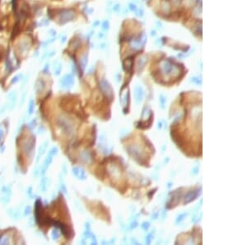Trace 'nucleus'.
<instances>
[{"label":"nucleus","instance_id":"f257e3e1","mask_svg":"<svg viewBox=\"0 0 247 245\" xmlns=\"http://www.w3.org/2000/svg\"><path fill=\"white\" fill-rule=\"evenodd\" d=\"M57 125L62 132L67 135H71L74 132V123L73 120L65 115L59 116L57 119Z\"/></svg>","mask_w":247,"mask_h":245},{"label":"nucleus","instance_id":"f03ea898","mask_svg":"<svg viewBox=\"0 0 247 245\" xmlns=\"http://www.w3.org/2000/svg\"><path fill=\"white\" fill-rule=\"evenodd\" d=\"M57 153H58V148H57V147H53V148H52L49 151L48 155L46 156V158H45V159H44V163H43L42 166H41V175H44V173H46V171L48 170L50 165L51 164L52 161H53V158H54V157L57 154Z\"/></svg>","mask_w":247,"mask_h":245},{"label":"nucleus","instance_id":"7ed1b4c3","mask_svg":"<svg viewBox=\"0 0 247 245\" xmlns=\"http://www.w3.org/2000/svg\"><path fill=\"white\" fill-rule=\"evenodd\" d=\"M35 144H36V139L34 137L28 138L25 141H23L22 148L24 154H26V155H29L33 150Z\"/></svg>","mask_w":247,"mask_h":245},{"label":"nucleus","instance_id":"20e7f679","mask_svg":"<svg viewBox=\"0 0 247 245\" xmlns=\"http://www.w3.org/2000/svg\"><path fill=\"white\" fill-rule=\"evenodd\" d=\"M82 244H96L97 242L94 234H92L90 230H86L84 234V237L82 239Z\"/></svg>","mask_w":247,"mask_h":245},{"label":"nucleus","instance_id":"39448f33","mask_svg":"<svg viewBox=\"0 0 247 245\" xmlns=\"http://www.w3.org/2000/svg\"><path fill=\"white\" fill-rule=\"evenodd\" d=\"M101 88L102 89V92L106 94V96L108 98H110L111 100H112V98H113V91H112V88H111V86L109 85L105 80H102L101 83Z\"/></svg>","mask_w":247,"mask_h":245},{"label":"nucleus","instance_id":"423d86ee","mask_svg":"<svg viewBox=\"0 0 247 245\" xmlns=\"http://www.w3.org/2000/svg\"><path fill=\"white\" fill-rule=\"evenodd\" d=\"M73 173L76 178L80 179V180H86L87 178V175L86 172L82 167H74L73 168Z\"/></svg>","mask_w":247,"mask_h":245},{"label":"nucleus","instance_id":"0eeeda50","mask_svg":"<svg viewBox=\"0 0 247 245\" xmlns=\"http://www.w3.org/2000/svg\"><path fill=\"white\" fill-rule=\"evenodd\" d=\"M199 194V190H196V191H190L189 192L185 197L184 198V204H189L194 200H195L196 198L198 197Z\"/></svg>","mask_w":247,"mask_h":245},{"label":"nucleus","instance_id":"6e6552de","mask_svg":"<svg viewBox=\"0 0 247 245\" xmlns=\"http://www.w3.org/2000/svg\"><path fill=\"white\" fill-rule=\"evenodd\" d=\"M60 83L63 88H70L74 84V78L71 75H66L64 76L62 80L60 81Z\"/></svg>","mask_w":247,"mask_h":245},{"label":"nucleus","instance_id":"1a4fd4ad","mask_svg":"<svg viewBox=\"0 0 247 245\" xmlns=\"http://www.w3.org/2000/svg\"><path fill=\"white\" fill-rule=\"evenodd\" d=\"M80 158H81V160L83 163H87V164L92 163V156L91 154V153L87 150H83L80 154Z\"/></svg>","mask_w":247,"mask_h":245},{"label":"nucleus","instance_id":"9d476101","mask_svg":"<svg viewBox=\"0 0 247 245\" xmlns=\"http://www.w3.org/2000/svg\"><path fill=\"white\" fill-rule=\"evenodd\" d=\"M48 145H49V141H45V142H44V143L41 145V147L39 148V150H38V154H37V162L40 160V159H41L42 156L44 155V152L46 151V148H47Z\"/></svg>","mask_w":247,"mask_h":245},{"label":"nucleus","instance_id":"9b49d317","mask_svg":"<svg viewBox=\"0 0 247 245\" xmlns=\"http://www.w3.org/2000/svg\"><path fill=\"white\" fill-rule=\"evenodd\" d=\"M12 239L8 234H3L0 236V244H11Z\"/></svg>","mask_w":247,"mask_h":245},{"label":"nucleus","instance_id":"f8f14e48","mask_svg":"<svg viewBox=\"0 0 247 245\" xmlns=\"http://www.w3.org/2000/svg\"><path fill=\"white\" fill-rule=\"evenodd\" d=\"M135 101H136L138 103H139L141 101L143 100V97H144V93H143V90L139 88H137L136 90H135Z\"/></svg>","mask_w":247,"mask_h":245},{"label":"nucleus","instance_id":"ddd939ff","mask_svg":"<svg viewBox=\"0 0 247 245\" xmlns=\"http://www.w3.org/2000/svg\"><path fill=\"white\" fill-rule=\"evenodd\" d=\"M47 187H48V178H43L40 182V190L42 192H45Z\"/></svg>","mask_w":247,"mask_h":245},{"label":"nucleus","instance_id":"4468645a","mask_svg":"<svg viewBox=\"0 0 247 245\" xmlns=\"http://www.w3.org/2000/svg\"><path fill=\"white\" fill-rule=\"evenodd\" d=\"M44 88V82L43 80H38L36 82V90L37 93H41L43 92V90Z\"/></svg>","mask_w":247,"mask_h":245},{"label":"nucleus","instance_id":"2eb2a0df","mask_svg":"<svg viewBox=\"0 0 247 245\" xmlns=\"http://www.w3.org/2000/svg\"><path fill=\"white\" fill-rule=\"evenodd\" d=\"M34 110H35V102H34L33 99H31L28 104V108H27V112L28 115H31L33 113Z\"/></svg>","mask_w":247,"mask_h":245},{"label":"nucleus","instance_id":"dca6fc26","mask_svg":"<svg viewBox=\"0 0 247 245\" xmlns=\"http://www.w3.org/2000/svg\"><path fill=\"white\" fill-rule=\"evenodd\" d=\"M59 235H60V234H59V230H57V229H55V230H52L51 237L54 240H58L59 238Z\"/></svg>","mask_w":247,"mask_h":245},{"label":"nucleus","instance_id":"f3484780","mask_svg":"<svg viewBox=\"0 0 247 245\" xmlns=\"http://www.w3.org/2000/svg\"><path fill=\"white\" fill-rule=\"evenodd\" d=\"M149 226H150V225H149V223L148 222H144L142 225H141V227H142V229L144 230H148V228H149Z\"/></svg>","mask_w":247,"mask_h":245},{"label":"nucleus","instance_id":"a211bd4d","mask_svg":"<svg viewBox=\"0 0 247 245\" xmlns=\"http://www.w3.org/2000/svg\"><path fill=\"white\" fill-rule=\"evenodd\" d=\"M152 236H153V234H152V233H151V234H149L147 236V238H146V243L148 244H151L152 240Z\"/></svg>","mask_w":247,"mask_h":245},{"label":"nucleus","instance_id":"6ab92c4d","mask_svg":"<svg viewBox=\"0 0 247 245\" xmlns=\"http://www.w3.org/2000/svg\"><path fill=\"white\" fill-rule=\"evenodd\" d=\"M36 123H37L36 119H34L33 121L30 123V128H31V129L35 128V127H36Z\"/></svg>","mask_w":247,"mask_h":245},{"label":"nucleus","instance_id":"aec40b11","mask_svg":"<svg viewBox=\"0 0 247 245\" xmlns=\"http://www.w3.org/2000/svg\"><path fill=\"white\" fill-rule=\"evenodd\" d=\"M184 216H186V214H183V215H180V216H179V217L177 218L176 223H178V222H179V221L181 222V220H182V219H184Z\"/></svg>","mask_w":247,"mask_h":245},{"label":"nucleus","instance_id":"412c9836","mask_svg":"<svg viewBox=\"0 0 247 245\" xmlns=\"http://www.w3.org/2000/svg\"><path fill=\"white\" fill-rule=\"evenodd\" d=\"M30 213H31V207H30V206H26V209H25V213H24V215H29Z\"/></svg>","mask_w":247,"mask_h":245},{"label":"nucleus","instance_id":"4be33fe9","mask_svg":"<svg viewBox=\"0 0 247 245\" xmlns=\"http://www.w3.org/2000/svg\"><path fill=\"white\" fill-rule=\"evenodd\" d=\"M3 136V130L0 129V140H1V138Z\"/></svg>","mask_w":247,"mask_h":245}]
</instances>
